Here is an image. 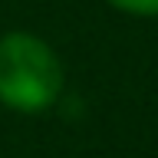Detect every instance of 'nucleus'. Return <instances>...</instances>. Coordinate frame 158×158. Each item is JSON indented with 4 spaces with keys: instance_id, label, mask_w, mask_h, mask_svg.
Wrapping results in <instances>:
<instances>
[{
    "instance_id": "f257e3e1",
    "label": "nucleus",
    "mask_w": 158,
    "mask_h": 158,
    "mask_svg": "<svg viewBox=\"0 0 158 158\" xmlns=\"http://www.w3.org/2000/svg\"><path fill=\"white\" fill-rule=\"evenodd\" d=\"M63 92V63L49 43L13 30L0 36V102L13 112H43Z\"/></svg>"
},
{
    "instance_id": "f03ea898",
    "label": "nucleus",
    "mask_w": 158,
    "mask_h": 158,
    "mask_svg": "<svg viewBox=\"0 0 158 158\" xmlns=\"http://www.w3.org/2000/svg\"><path fill=\"white\" fill-rule=\"evenodd\" d=\"M109 3L135 17H158V0H109Z\"/></svg>"
}]
</instances>
